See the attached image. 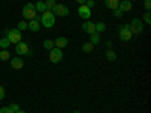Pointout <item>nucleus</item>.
<instances>
[{"label":"nucleus","mask_w":151,"mask_h":113,"mask_svg":"<svg viewBox=\"0 0 151 113\" xmlns=\"http://www.w3.org/2000/svg\"><path fill=\"white\" fill-rule=\"evenodd\" d=\"M88 8H89V9H92L94 6H95V2H94V0H86V3H85Z\"/></svg>","instance_id":"c85d7f7f"},{"label":"nucleus","mask_w":151,"mask_h":113,"mask_svg":"<svg viewBox=\"0 0 151 113\" xmlns=\"http://www.w3.org/2000/svg\"><path fill=\"white\" fill-rule=\"evenodd\" d=\"M0 113H14V112H12L9 107H2L0 109Z\"/></svg>","instance_id":"7c9ffc66"},{"label":"nucleus","mask_w":151,"mask_h":113,"mask_svg":"<svg viewBox=\"0 0 151 113\" xmlns=\"http://www.w3.org/2000/svg\"><path fill=\"white\" fill-rule=\"evenodd\" d=\"M82 29H83L86 33L92 35V33H95V24H94V21H85V23L82 24Z\"/></svg>","instance_id":"9b49d317"},{"label":"nucleus","mask_w":151,"mask_h":113,"mask_svg":"<svg viewBox=\"0 0 151 113\" xmlns=\"http://www.w3.org/2000/svg\"><path fill=\"white\" fill-rule=\"evenodd\" d=\"M40 23L45 29H52L55 26V23H56V17H55V14L52 11H45V12H42V15L40 18Z\"/></svg>","instance_id":"f257e3e1"},{"label":"nucleus","mask_w":151,"mask_h":113,"mask_svg":"<svg viewBox=\"0 0 151 113\" xmlns=\"http://www.w3.org/2000/svg\"><path fill=\"white\" fill-rule=\"evenodd\" d=\"M104 30H106V24L104 23H97L95 24V33L100 35V33H103Z\"/></svg>","instance_id":"6ab92c4d"},{"label":"nucleus","mask_w":151,"mask_h":113,"mask_svg":"<svg viewBox=\"0 0 151 113\" xmlns=\"http://www.w3.org/2000/svg\"><path fill=\"white\" fill-rule=\"evenodd\" d=\"M77 14H79V17L80 18H83V20H89L91 18V9L88 8L86 5H79V9H77Z\"/></svg>","instance_id":"6e6552de"},{"label":"nucleus","mask_w":151,"mask_h":113,"mask_svg":"<svg viewBox=\"0 0 151 113\" xmlns=\"http://www.w3.org/2000/svg\"><path fill=\"white\" fill-rule=\"evenodd\" d=\"M17 29H18L20 32H21V30H26V29H27V23H26V21H18Z\"/></svg>","instance_id":"393cba45"},{"label":"nucleus","mask_w":151,"mask_h":113,"mask_svg":"<svg viewBox=\"0 0 151 113\" xmlns=\"http://www.w3.org/2000/svg\"><path fill=\"white\" fill-rule=\"evenodd\" d=\"M15 113H26V112H23V110H18V112H15Z\"/></svg>","instance_id":"72a5a7b5"},{"label":"nucleus","mask_w":151,"mask_h":113,"mask_svg":"<svg viewBox=\"0 0 151 113\" xmlns=\"http://www.w3.org/2000/svg\"><path fill=\"white\" fill-rule=\"evenodd\" d=\"M118 8L122 12H129V11H132V2H130V0H122V2H119Z\"/></svg>","instance_id":"4468645a"},{"label":"nucleus","mask_w":151,"mask_h":113,"mask_svg":"<svg viewBox=\"0 0 151 113\" xmlns=\"http://www.w3.org/2000/svg\"><path fill=\"white\" fill-rule=\"evenodd\" d=\"M76 2H77L79 5H85V3H86V0H76Z\"/></svg>","instance_id":"473e14b6"},{"label":"nucleus","mask_w":151,"mask_h":113,"mask_svg":"<svg viewBox=\"0 0 151 113\" xmlns=\"http://www.w3.org/2000/svg\"><path fill=\"white\" fill-rule=\"evenodd\" d=\"M44 5H45V9L47 11H53V8L56 6V2H55V0H45Z\"/></svg>","instance_id":"412c9836"},{"label":"nucleus","mask_w":151,"mask_h":113,"mask_svg":"<svg viewBox=\"0 0 151 113\" xmlns=\"http://www.w3.org/2000/svg\"><path fill=\"white\" fill-rule=\"evenodd\" d=\"M15 53H17L18 56H26V54L29 53V45H27L26 42L20 41L18 44H15Z\"/></svg>","instance_id":"1a4fd4ad"},{"label":"nucleus","mask_w":151,"mask_h":113,"mask_svg":"<svg viewBox=\"0 0 151 113\" xmlns=\"http://www.w3.org/2000/svg\"><path fill=\"white\" fill-rule=\"evenodd\" d=\"M40 27H41V23H40V20H38V18L30 20L27 23V29L32 30V32H38V30H40Z\"/></svg>","instance_id":"f8f14e48"},{"label":"nucleus","mask_w":151,"mask_h":113,"mask_svg":"<svg viewBox=\"0 0 151 113\" xmlns=\"http://www.w3.org/2000/svg\"><path fill=\"white\" fill-rule=\"evenodd\" d=\"M106 59H107L109 62H113V60H115V59H116V53H115V51H113V50H112V48H109V50H107V51H106Z\"/></svg>","instance_id":"f3484780"},{"label":"nucleus","mask_w":151,"mask_h":113,"mask_svg":"<svg viewBox=\"0 0 151 113\" xmlns=\"http://www.w3.org/2000/svg\"><path fill=\"white\" fill-rule=\"evenodd\" d=\"M9 109H11L12 112H14V113L20 110V107H18V104H17V103H12V104H9Z\"/></svg>","instance_id":"cd10ccee"},{"label":"nucleus","mask_w":151,"mask_h":113,"mask_svg":"<svg viewBox=\"0 0 151 113\" xmlns=\"http://www.w3.org/2000/svg\"><path fill=\"white\" fill-rule=\"evenodd\" d=\"M3 98H5V89H3L2 86H0V101H2Z\"/></svg>","instance_id":"2f4dec72"},{"label":"nucleus","mask_w":151,"mask_h":113,"mask_svg":"<svg viewBox=\"0 0 151 113\" xmlns=\"http://www.w3.org/2000/svg\"><path fill=\"white\" fill-rule=\"evenodd\" d=\"M42 45H44V48H45V50H48V51H50L52 48H55V42H53L52 39H45Z\"/></svg>","instance_id":"5701e85b"},{"label":"nucleus","mask_w":151,"mask_h":113,"mask_svg":"<svg viewBox=\"0 0 151 113\" xmlns=\"http://www.w3.org/2000/svg\"><path fill=\"white\" fill-rule=\"evenodd\" d=\"M132 35H141L144 32V21L141 18H133L129 24Z\"/></svg>","instance_id":"7ed1b4c3"},{"label":"nucleus","mask_w":151,"mask_h":113,"mask_svg":"<svg viewBox=\"0 0 151 113\" xmlns=\"http://www.w3.org/2000/svg\"><path fill=\"white\" fill-rule=\"evenodd\" d=\"M11 67L14 69H21L24 67V62H23L21 57H12L11 59Z\"/></svg>","instance_id":"ddd939ff"},{"label":"nucleus","mask_w":151,"mask_h":113,"mask_svg":"<svg viewBox=\"0 0 151 113\" xmlns=\"http://www.w3.org/2000/svg\"><path fill=\"white\" fill-rule=\"evenodd\" d=\"M144 23L145 24H151V17H150V11H147L144 14Z\"/></svg>","instance_id":"a878e982"},{"label":"nucleus","mask_w":151,"mask_h":113,"mask_svg":"<svg viewBox=\"0 0 151 113\" xmlns=\"http://www.w3.org/2000/svg\"><path fill=\"white\" fill-rule=\"evenodd\" d=\"M74 113H82V112H80V110H76V112H74Z\"/></svg>","instance_id":"f704fd0d"},{"label":"nucleus","mask_w":151,"mask_h":113,"mask_svg":"<svg viewBox=\"0 0 151 113\" xmlns=\"http://www.w3.org/2000/svg\"><path fill=\"white\" fill-rule=\"evenodd\" d=\"M64 59V53H62L60 48H52L50 50V62H53V64H59V62Z\"/></svg>","instance_id":"423d86ee"},{"label":"nucleus","mask_w":151,"mask_h":113,"mask_svg":"<svg viewBox=\"0 0 151 113\" xmlns=\"http://www.w3.org/2000/svg\"><path fill=\"white\" fill-rule=\"evenodd\" d=\"M53 42H55V47H56V48H60V50H62L64 47L68 45V38H65V36H58Z\"/></svg>","instance_id":"9d476101"},{"label":"nucleus","mask_w":151,"mask_h":113,"mask_svg":"<svg viewBox=\"0 0 151 113\" xmlns=\"http://www.w3.org/2000/svg\"><path fill=\"white\" fill-rule=\"evenodd\" d=\"M104 3H106V6L109 8V9H116L118 8V5H119V0H104Z\"/></svg>","instance_id":"2eb2a0df"},{"label":"nucleus","mask_w":151,"mask_h":113,"mask_svg":"<svg viewBox=\"0 0 151 113\" xmlns=\"http://www.w3.org/2000/svg\"><path fill=\"white\" fill-rule=\"evenodd\" d=\"M6 38L9 39L11 44H18L21 41V32L18 29H9L6 32Z\"/></svg>","instance_id":"39448f33"},{"label":"nucleus","mask_w":151,"mask_h":113,"mask_svg":"<svg viewBox=\"0 0 151 113\" xmlns=\"http://www.w3.org/2000/svg\"><path fill=\"white\" fill-rule=\"evenodd\" d=\"M144 8H145L147 11L151 9V0H145V2H144Z\"/></svg>","instance_id":"c756f323"},{"label":"nucleus","mask_w":151,"mask_h":113,"mask_svg":"<svg viewBox=\"0 0 151 113\" xmlns=\"http://www.w3.org/2000/svg\"><path fill=\"white\" fill-rule=\"evenodd\" d=\"M118 36H119V39L121 41H130L133 35L130 32V27H129V24H122V26L118 27Z\"/></svg>","instance_id":"20e7f679"},{"label":"nucleus","mask_w":151,"mask_h":113,"mask_svg":"<svg viewBox=\"0 0 151 113\" xmlns=\"http://www.w3.org/2000/svg\"><path fill=\"white\" fill-rule=\"evenodd\" d=\"M21 15L24 20H35L36 18V9H35V5L33 3H27L26 6H24L21 9Z\"/></svg>","instance_id":"f03ea898"},{"label":"nucleus","mask_w":151,"mask_h":113,"mask_svg":"<svg viewBox=\"0 0 151 113\" xmlns=\"http://www.w3.org/2000/svg\"><path fill=\"white\" fill-rule=\"evenodd\" d=\"M122 14H124V12L119 9V8H116V9H113V15H115L116 18H121L122 17Z\"/></svg>","instance_id":"bb28decb"},{"label":"nucleus","mask_w":151,"mask_h":113,"mask_svg":"<svg viewBox=\"0 0 151 113\" xmlns=\"http://www.w3.org/2000/svg\"><path fill=\"white\" fill-rule=\"evenodd\" d=\"M53 14H55V17L58 15V17H67L68 14H70V9L65 6V5H58L56 3V6L53 8Z\"/></svg>","instance_id":"0eeeda50"},{"label":"nucleus","mask_w":151,"mask_h":113,"mask_svg":"<svg viewBox=\"0 0 151 113\" xmlns=\"http://www.w3.org/2000/svg\"><path fill=\"white\" fill-rule=\"evenodd\" d=\"M35 9L38 11V12H45L47 9H45V5H44V2H41V0H40V2H36L35 3Z\"/></svg>","instance_id":"4be33fe9"},{"label":"nucleus","mask_w":151,"mask_h":113,"mask_svg":"<svg viewBox=\"0 0 151 113\" xmlns=\"http://www.w3.org/2000/svg\"><path fill=\"white\" fill-rule=\"evenodd\" d=\"M94 47L95 45H92L91 42H85V44H82V51L83 53H91L92 50H94Z\"/></svg>","instance_id":"dca6fc26"},{"label":"nucleus","mask_w":151,"mask_h":113,"mask_svg":"<svg viewBox=\"0 0 151 113\" xmlns=\"http://www.w3.org/2000/svg\"><path fill=\"white\" fill-rule=\"evenodd\" d=\"M89 42H91L92 45H97V44L100 42V35H98V33H92V35H89Z\"/></svg>","instance_id":"a211bd4d"},{"label":"nucleus","mask_w":151,"mask_h":113,"mask_svg":"<svg viewBox=\"0 0 151 113\" xmlns=\"http://www.w3.org/2000/svg\"><path fill=\"white\" fill-rule=\"evenodd\" d=\"M9 39H8V38L5 36V38H2V39H0V48H2V50H8V47H9Z\"/></svg>","instance_id":"aec40b11"},{"label":"nucleus","mask_w":151,"mask_h":113,"mask_svg":"<svg viewBox=\"0 0 151 113\" xmlns=\"http://www.w3.org/2000/svg\"><path fill=\"white\" fill-rule=\"evenodd\" d=\"M9 57H11V54H9L8 50H2V51H0V59L2 60H8Z\"/></svg>","instance_id":"b1692460"}]
</instances>
